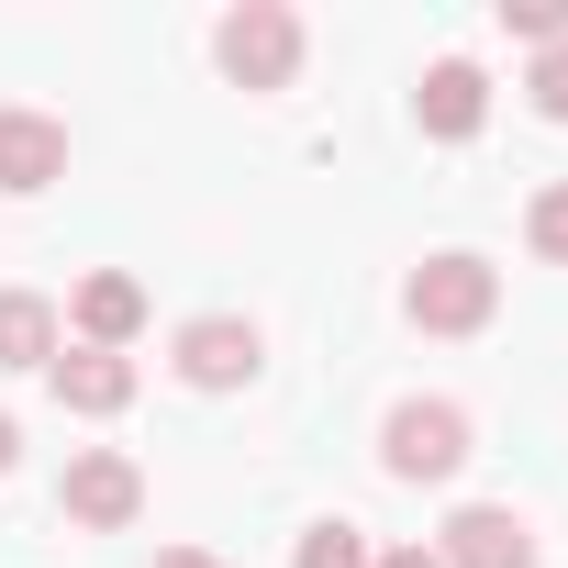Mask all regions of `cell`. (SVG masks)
<instances>
[{"label": "cell", "instance_id": "6da1fadb", "mask_svg": "<svg viewBox=\"0 0 568 568\" xmlns=\"http://www.w3.org/2000/svg\"><path fill=\"white\" fill-rule=\"evenodd\" d=\"M402 313H413L424 335H479V324L501 313V267L468 256V245H446V256H424V267L402 278Z\"/></svg>", "mask_w": 568, "mask_h": 568}, {"label": "cell", "instance_id": "7a4b0ae2", "mask_svg": "<svg viewBox=\"0 0 568 568\" xmlns=\"http://www.w3.org/2000/svg\"><path fill=\"white\" fill-rule=\"evenodd\" d=\"M212 57H223L234 90H291L302 79V12L291 0H245V12L212 23Z\"/></svg>", "mask_w": 568, "mask_h": 568}, {"label": "cell", "instance_id": "3957f363", "mask_svg": "<svg viewBox=\"0 0 568 568\" xmlns=\"http://www.w3.org/2000/svg\"><path fill=\"white\" fill-rule=\"evenodd\" d=\"M379 468L390 479H457L468 468V413L457 402H390V424H379Z\"/></svg>", "mask_w": 568, "mask_h": 568}, {"label": "cell", "instance_id": "277c9868", "mask_svg": "<svg viewBox=\"0 0 568 568\" xmlns=\"http://www.w3.org/2000/svg\"><path fill=\"white\" fill-rule=\"evenodd\" d=\"M57 513H68L79 535H123V524L145 513V468H134L123 446H79L68 479H57Z\"/></svg>", "mask_w": 568, "mask_h": 568}, {"label": "cell", "instance_id": "5b68a950", "mask_svg": "<svg viewBox=\"0 0 568 568\" xmlns=\"http://www.w3.org/2000/svg\"><path fill=\"white\" fill-rule=\"evenodd\" d=\"M256 357H267V335H256L245 313H201V324H179V379H190V390H245Z\"/></svg>", "mask_w": 568, "mask_h": 568}, {"label": "cell", "instance_id": "8992f818", "mask_svg": "<svg viewBox=\"0 0 568 568\" xmlns=\"http://www.w3.org/2000/svg\"><path fill=\"white\" fill-rule=\"evenodd\" d=\"M435 557H446V568H535L546 546H535V524H524L513 501H468V513H446Z\"/></svg>", "mask_w": 568, "mask_h": 568}, {"label": "cell", "instance_id": "52a82bcc", "mask_svg": "<svg viewBox=\"0 0 568 568\" xmlns=\"http://www.w3.org/2000/svg\"><path fill=\"white\" fill-rule=\"evenodd\" d=\"M68 179V123L57 112H0V190H12V201H34V190H57Z\"/></svg>", "mask_w": 568, "mask_h": 568}, {"label": "cell", "instance_id": "ba28073f", "mask_svg": "<svg viewBox=\"0 0 568 568\" xmlns=\"http://www.w3.org/2000/svg\"><path fill=\"white\" fill-rule=\"evenodd\" d=\"M413 123H424L435 145H468V134L490 123V79H479L468 57H435V68H424V90H413Z\"/></svg>", "mask_w": 568, "mask_h": 568}, {"label": "cell", "instance_id": "9c48e42d", "mask_svg": "<svg viewBox=\"0 0 568 568\" xmlns=\"http://www.w3.org/2000/svg\"><path fill=\"white\" fill-rule=\"evenodd\" d=\"M57 402L68 413H90V424H112L123 402H134V357H112V346H57Z\"/></svg>", "mask_w": 568, "mask_h": 568}, {"label": "cell", "instance_id": "30bf717a", "mask_svg": "<svg viewBox=\"0 0 568 568\" xmlns=\"http://www.w3.org/2000/svg\"><path fill=\"white\" fill-rule=\"evenodd\" d=\"M68 313H79V346H112V357H123L134 324H145V278L101 267V278H79V302H68Z\"/></svg>", "mask_w": 568, "mask_h": 568}, {"label": "cell", "instance_id": "8fae6325", "mask_svg": "<svg viewBox=\"0 0 568 568\" xmlns=\"http://www.w3.org/2000/svg\"><path fill=\"white\" fill-rule=\"evenodd\" d=\"M0 368H57V302L0 291Z\"/></svg>", "mask_w": 568, "mask_h": 568}, {"label": "cell", "instance_id": "7c38bea8", "mask_svg": "<svg viewBox=\"0 0 568 568\" xmlns=\"http://www.w3.org/2000/svg\"><path fill=\"white\" fill-rule=\"evenodd\" d=\"M368 557H379V546H368V524H346V513H324V524L302 535V557H291V568H368Z\"/></svg>", "mask_w": 568, "mask_h": 568}, {"label": "cell", "instance_id": "4fadbf2b", "mask_svg": "<svg viewBox=\"0 0 568 568\" xmlns=\"http://www.w3.org/2000/svg\"><path fill=\"white\" fill-rule=\"evenodd\" d=\"M524 245H535L546 267H568V179H546V190H535V212H524Z\"/></svg>", "mask_w": 568, "mask_h": 568}, {"label": "cell", "instance_id": "5bb4252c", "mask_svg": "<svg viewBox=\"0 0 568 568\" xmlns=\"http://www.w3.org/2000/svg\"><path fill=\"white\" fill-rule=\"evenodd\" d=\"M501 34H524V45H568V0H501Z\"/></svg>", "mask_w": 568, "mask_h": 568}, {"label": "cell", "instance_id": "9a60e30c", "mask_svg": "<svg viewBox=\"0 0 568 568\" xmlns=\"http://www.w3.org/2000/svg\"><path fill=\"white\" fill-rule=\"evenodd\" d=\"M524 101H535L546 123H568V45H535V79H524Z\"/></svg>", "mask_w": 568, "mask_h": 568}, {"label": "cell", "instance_id": "2e32d148", "mask_svg": "<svg viewBox=\"0 0 568 568\" xmlns=\"http://www.w3.org/2000/svg\"><path fill=\"white\" fill-rule=\"evenodd\" d=\"M156 568H223L212 546H156Z\"/></svg>", "mask_w": 568, "mask_h": 568}, {"label": "cell", "instance_id": "e0dca14e", "mask_svg": "<svg viewBox=\"0 0 568 568\" xmlns=\"http://www.w3.org/2000/svg\"><path fill=\"white\" fill-rule=\"evenodd\" d=\"M368 568H446L435 546H390V557H368Z\"/></svg>", "mask_w": 568, "mask_h": 568}, {"label": "cell", "instance_id": "ac0fdd59", "mask_svg": "<svg viewBox=\"0 0 568 568\" xmlns=\"http://www.w3.org/2000/svg\"><path fill=\"white\" fill-rule=\"evenodd\" d=\"M12 457H23V424H12V413H0V479H12Z\"/></svg>", "mask_w": 568, "mask_h": 568}]
</instances>
